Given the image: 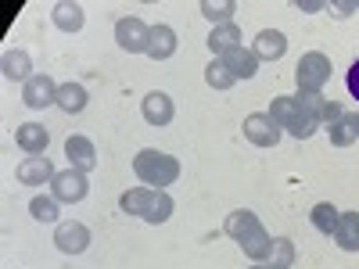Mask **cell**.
I'll list each match as a JSON object with an SVG mask.
<instances>
[{"label":"cell","instance_id":"6da1fadb","mask_svg":"<svg viewBox=\"0 0 359 269\" xmlns=\"http://www.w3.org/2000/svg\"><path fill=\"white\" fill-rule=\"evenodd\" d=\"M323 108L327 101L320 94H298V97H273L269 118L287 130L294 140H309L316 133V126H323Z\"/></svg>","mask_w":359,"mask_h":269},{"label":"cell","instance_id":"7a4b0ae2","mask_svg":"<svg viewBox=\"0 0 359 269\" xmlns=\"http://www.w3.org/2000/svg\"><path fill=\"white\" fill-rule=\"evenodd\" d=\"M226 233L245 248L248 258H269L273 237L262 230V223L255 219V212H248V208H241V212H230V219H226Z\"/></svg>","mask_w":359,"mask_h":269},{"label":"cell","instance_id":"3957f363","mask_svg":"<svg viewBox=\"0 0 359 269\" xmlns=\"http://www.w3.org/2000/svg\"><path fill=\"white\" fill-rule=\"evenodd\" d=\"M123 212L130 216H140L147 223H165L172 216V198L165 191H155V187H133L123 194Z\"/></svg>","mask_w":359,"mask_h":269},{"label":"cell","instance_id":"277c9868","mask_svg":"<svg viewBox=\"0 0 359 269\" xmlns=\"http://www.w3.org/2000/svg\"><path fill=\"white\" fill-rule=\"evenodd\" d=\"M133 172L144 179L147 187L162 191V187H169L172 179L180 176V162H176L172 155H165V151H155V147H147V151H140V155L133 158Z\"/></svg>","mask_w":359,"mask_h":269},{"label":"cell","instance_id":"5b68a950","mask_svg":"<svg viewBox=\"0 0 359 269\" xmlns=\"http://www.w3.org/2000/svg\"><path fill=\"white\" fill-rule=\"evenodd\" d=\"M294 76H298V90H302V94H320L323 83L331 79V57L313 50V54H306L302 62H298Z\"/></svg>","mask_w":359,"mask_h":269},{"label":"cell","instance_id":"8992f818","mask_svg":"<svg viewBox=\"0 0 359 269\" xmlns=\"http://www.w3.org/2000/svg\"><path fill=\"white\" fill-rule=\"evenodd\" d=\"M115 40L123 50L137 54V50H147V40H151V29H147L140 18H123L115 25Z\"/></svg>","mask_w":359,"mask_h":269},{"label":"cell","instance_id":"52a82bcc","mask_svg":"<svg viewBox=\"0 0 359 269\" xmlns=\"http://www.w3.org/2000/svg\"><path fill=\"white\" fill-rule=\"evenodd\" d=\"M54 198L57 201H83L86 198V191H90V184H86V172H79V169H65V172H57L54 179Z\"/></svg>","mask_w":359,"mask_h":269},{"label":"cell","instance_id":"ba28073f","mask_svg":"<svg viewBox=\"0 0 359 269\" xmlns=\"http://www.w3.org/2000/svg\"><path fill=\"white\" fill-rule=\"evenodd\" d=\"M245 137H248L252 144H259V147H273V144L280 140V126L269 118V111H266V115L255 111V115L245 118Z\"/></svg>","mask_w":359,"mask_h":269},{"label":"cell","instance_id":"9c48e42d","mask_svg":"<svg viewBox=\"0 0 359 269\" xmlns=\"http://www.w3.org/2000/svg\"><path fill=\"white\" fill-rule=\"evenodd\" d=\"M22 101L29 108H47V104H57V86L50 76H33L25 79V90H22Z\"/></svg>","mask_w":359,"mask_h":269},{"label":"cell","instance_id":"30bf717a","mask_svg":"<svg viewBox=\"0 0 359 269\" xmlns=\"http://www.w3.org/2000/svg\"><path fill=\"white\" fill-rule=\"evenodd\" d=\"M54 241H57V248H62L65 255H79L90 244V230L83 223H62L57 233H54Z\"/></svg>","mask_w":359,"mask_h":269},{"label":"cell","instance_id":"8fae6325","mask_svg":"<svg viewBox=\"0 0 359 269\" xmlns=\"http://www.w3.org/2000/svg\"><path fill=\"white\" fill-rule=\"evenodd\" d=\"M54 165L47 155H29L22 165H18V184H47V179H54Z\"/></svg>","mask_w":359,"mask_h":269},{"label":"cell","instance_id":"7c38bea8","mask_svg":"<svg viewBox=\"0 0 359 269\" xmlns=\"http://www.w3.org/2000/svg\"><path fill=\"white\" fill-rule=\"evenodd\" d=\"M65 155H69L72 169H79V172H90L97 165V151H94V144H90L86 137H69L65 140Z\"/></svg>","mask_w":359,"mask_h":269},{"label":"cell","instance_id":"4fadbf2b","mask_svg":"<svg viewBox=\"0 0 359 269\" xmlns=\"http://www.w3.org/2000/svg\"><path fill=\"white\" fill-rule=\"evenodd\" d=\"M223 65L230 69L233 79H252L259 72V57L252 50H245V47H233V50L223 54Z\"/></svg>","mask_w":359,"mask_h":269},{"label":"cell","instance_id":"5bb4252c","mask_svg":"<svg viewBox=\"0 0 359 269\" xmlns=\"http://www.w3.org/2000/svg\"><path fill=\"white\" fill-rule=\"evenodd\" d=\"M287 50V40L284 33H277V29H262V33L255 36V57H266V62H277V57H284Z\"/></svg>","mask_w":359,"mask_h":269},{"label":"cell","instance_id":"9a60e30c","mask_svg":"<svg viewBox=\"0 0 359 269\" xmlns=\"http://www.w3.org/2000/svg\"><path fill=\"white\" fill-rule=\"evenodd\" d=\"M15 140H18V147H22L25 155H43V151H47V144H50L47 130H43V126H36V123H25V126H18Z\"/></svg>","mask_w":359,"mask_h":269},{"label":"cell","instance_id":"2e32d148","mask_svg":"<svg viewBox=\"0 0 359 269\" xmlns=\"http://www.w3.org/2000/svg\"><path fill=\"white\" fill-rule=\"evenodd\" d=\"M144 118L151 126H169L172 123V101L165 94H158V90H155V94H147L144 97Z\"/></svg>","mask_w":359,"mask_h":269},{"label":"cell","instance_id":"e0dca14e","mask_svg":"<svg viewBox=\"0 0 359 269\" xmlns=\"http://www.w3.org/2000/svg\"><path fill=\"white\" fill-rule=\"evenodd\" d=\"M334 241L345 251H359V212H341L338 230H334Z\"/></svg>","mask_w":359,"mask_h":269},{"label":"cell","instance_id":"ac0fdd59","mask_svg":"<svg viewBox=\"0 0 359 269\" xmlns=\"http://www.w3.org/2000/svg\"><path fill=\"white\" fill-rule=\"evenodd\" d=\"M176 50V33L169 25H155L151 29V40H147V54L155 57V62H165V57Z\"/></svg>","mask_w":359,"mask_h":269},{"label":"cell","instance_id":"d6986e66","mask_svg":"<svg viewBox=\"0 0 359 269\" xmlns=\"http://www.w3.org/2000/svg\"><path fill=\"white\" fill-rule=\"evenodd\" d=\"M237 40H241V33H237V25L233 22H226V25H216L212 29V36H208V47H212V54H226V50H233L237 47Z\"/></svg>","mask_w":359,"mask_h":269},{"label":"cell","instance_id":"ffe728a7","mask_svg":"<svg viewBox=\"0 0 359 269\" xmlns=\"http://www.w3.org/2000/svg\"><path fill=\"white\" fill-rule=\"evenodd\" d=\"M338 219H341V212H338V208H334L331 201H320V205L313 208V226H316L320 233H327V237H334Z\"/></svg>","mask_w":359,"mask_h":269},{"label":"cell","instance_id":"44dd1931","mask_svg":"<svg viewBox=\"0 0 359 269\" xmlns=\"http://www.w3.org/2000/svg\"><path fill=\"white\" fill-rule=\"evenodd\" d=\"M57 104H62L65 111H83V108H86V90H83L79 83L57 86Z\"/></svg>","mask_w":359,"mask_h":269},{"label":"cell","instance_id":"7402d4cb","mask_svg":"<svg viewBox=\"0 0 359 269\" xmlns=\"http://www.w3.org/2000/svg\"><path fill=\"white\" fill-rule=\"evenodd\" d=\"M54 22H57V29H65V33H76V29H83V8L79 4H57Z\"/></svg>","mask_w":359,"mask_h":269},{"label":"cell","instance_id":"603a6c76","mask_svg":"<svg viewBox=\"0 0 359 269\" xmlns=\"http://www.w3.org/2000/svg\"><path fill=\"white\" fill-rule=\"evenodd\" d=\"M4 76H8V79H33V76H29V54L8 50V54H4Z\"/></svg>","mask_w":359,"mask_h":269},{"label":"cell","instance_id":"cb8c5ba5","mask_svg":"<svg viewBox=\"0 0 359 269\" xmlns=\"http://www.w3.org/2000/svg\"><path fill=\"white\" fill-rule=\"evenodd\" d=\"M205 79H208V86H216V90H226V86H233V83H237V79L230 76V69L223 65V57H216V62L208 65Z\"/></svg>","mask_w":359,"mask_h":269},{"label":"cell","instance_id":"d4e9b609","mask_svg":"<svg viewBox=\"0 0 359 269\" xmlns=\"http://www.w3.org/2000/svg\"><path fill=\"white\" fill-rule=\"evenodd\" d=\"M291 258H294V248H291V241H287V237H277V241H273V248H269V265L287 269V265H291Z\"/></svg>","mask_w":359,"mask_h":269},{"label":"cell","instance_id":"484cf974","mask_svg":"<svg viewBox=\"0 0 359 269\" xmlns=\"http://www.w3.org/2000/svg\"><path fill=\"white\" fill-rule=\"evenodd\" d=\"M29 212H33L40 223H54V219H57V201H54V198H33Z\"/></svg>","mask_w":359,"mask_h":269},{"label":"cell","instance_id":"4316f807","mask_svg":"<svg viewBox=\"0 0 359 269\" xmlns=\"http://www.w3.org/2000/svg\"><path fill=\"white\" fill-rule=\"evenodd\" d=\"M233 8H237L233 0H223V4H212V0H205V4H201V11L212 18V22H219V25H226V18H230Z\"/></svg>","mask_w":359,"mask_h":269},{"label":"cell","instance_id":"83f0119b","mask_svg":"<svg viewBox=\"0 0 359 269\" xmlns=\"http://www.w3.org/2000/svg\"><path fill=\"white\" fill-rule=\"evenodd\" d=\"M348 94L359 101V57L352 62V69H348Z\"/></svg>","mask_w":359,"mask_h":269},{"label":"cell","instance_id":"f1b7e54d","mask_svg":"<svg viewBox=\"0 0 359 269\" xmlns=\"http://www.w3.org/2000/svg\"><path fill=\"white\" fill-rule=\"evenodd\" d=\"M348 118H352V130H355V137H359V111H348Z\"/></svg>","mask_w":359,"mask_h":269},{"label":"cell","instance_id":"f546056e","mask_svg":"<svg viewBox=\"0 0 359 269\" xmlns=\"http://www.w3.org/2000/svg\"><path fill=\"white\" fill-rule=\"evenodd\" d=\"M255 269H277V265H255Z\"/></svg>","mask_w":359,"mask_h":269}]
</instances>
